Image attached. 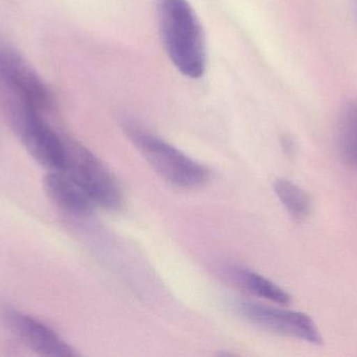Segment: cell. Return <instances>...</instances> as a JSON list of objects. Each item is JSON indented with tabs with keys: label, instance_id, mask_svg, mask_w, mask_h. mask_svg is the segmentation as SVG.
Masks as SVG:
<instances>
[{
	"label": "cell",
	"instance_id": "cell-6",
	"mask_svg": "<svg viewBox=\"0 0 357 357\" xmlns=\"http://www.w3.org/2000/svg\"><path fill=\"white\" fill-rule=\"evenodd\" d=\"M237 309L245 320L268 333L301 340L314 346L324 343L314 321L303 312L248 301L239 302Z\"/></svg>",
	"mask_w": 357,
	"mask_h": 357
},
{
	"label": "cell",
	"instance_id": "cell-8",
	"mask_svg": "<svg viewBox=\"0 0 357 357\" xmlns=\"http://www.w3.org/2000/svg\"><path fill=\"white\" fill-rule=\"evenodd\" d=\"M43 187L50 201L66 213L77 217H87L93 213V201L63 172L46 174Z\"/></svg>",
	"mask_w": 357,
	"mask_h": 357
},
{
	"label": "cell",
	"instance_id": "cell-11",
	"mask_svg": "<svg viewBox=\"0 0 357 357\" xmlns=\"http://www.w3.org/2000/svg\"><path fill=\"white\" fill-rule=\"evenodd\" d=\"M337 146L346 165L357 168V103L348 105L340 117Z\"/></svg>",
	"mask_w": 357,
	"mask_h": 357
},
{
	"label": "cell",
	"instance_id": "cell-4",
	"mask_svg": "<svg viewBox=\"0 0 357 357\" xmlns=\"http://www.w3.org/2000/svg\"><path fill=\"white\" fill-rule=\"evenodd\" d=\"M61 172L70 177L94 205L107 210L123 205V192L110 170L79 143L65 138V157Z\"/></svg>",
	"mask_w": 357,
	"mask_h": 357
},
{
	"label": "cell",
	"instance_id": "cell-3",
	"mask_svg": "<svg viewBox=\"0 0 357 357\" xmlns=\"http://www.w3.org/2000/svg\"><path fill=\"white\" fill-rule=\"evenodd\" d=\"M123 132L153 170L169 184L193 190L209 180L207 168L139 125L127 122L123 124Z\"/></svg>",
	"mask_w": 357,
	"mask_h": 357
},
{
	"label": "cell",
	"instance_id": "cell-12",
	"mask_svg": "<svg viewBox=\"0 0 357 357\" xmlns=\"http://www.w3.org/2000/svg\"><path fill=\"white\" fill-rule=\"evenodd\" d=\"M281 146H282L285 154L289 155V156L295 154L296 149H297V145H296L295 140L289 136H283L282 138H281Z\"/></svg>",
	"mask_w": 357,
	"mask_h": 357
},
{
	"label": "cell",
	"instance_id": "cell-9",
	"mask_svg": "<svg viewBox=\"0 0 357 357\" xmlns=\"http://www.w3.org/2000/svg\"><path fill=\"white\" fill-rule=\"evenodd\" d=\"M229 274L235 282L257 297L281 306H287L291 303V297L289 293L253 270L234 266L230 268Z\"/></svg>",
	"mask_w": 357,
	"mask_h": 357
},
{
	"label": "cell",
	"instance_id": "cell-5",
	"mask_svg": "<svg viewBox=\"0 0 357 357\" xmlns=\"http://www.w3.org/2000/svg\"><path fill=\"white\" fill-rule=\"evenodd\" d=\"M0 88L23 99L38 110L52 108V94L22 54L0 36Z\"/></svg>",
	"mask_w": 357,
	"mask_h": 357
},
{
	"label": "cell",
	"instance_id": "cell-2",
	"mask_svg": "<svg viewBox=\"0 0 357 357\" xmlns=\"http://www.w3.org/2000/svg\"><path fill=\"white\" fill-rule=\"evenodd\" d=\"M1 105L8 125L27 152L42 167L61 171L65 157V138L52 129L42 112L23 99L1 89Z\"/></svg>",
	"mask_w": 357,
	"mask_h": 357
},
{
	"label": "cell",
	"instance_id": "cell-7",
	"mask_svg": "<svg viewBox=\"0 0 357 357\" xmlns=\"http://www.w3.org/2000/svg\"><path fill=\"white\" fill-rule=\"evenodd\" d=\"M0 322L29 349L46 357H75L77 351L56 331L17 308L0 304Z\"/></svg>",
	"mask_w": 357,
	"mask_h": 357
},
{
	"label": "cell",
	"instance_id": "cell-1",
	"mask_svg": "<svg viewBox=\"0 0 357 357\" xmlns=\"http://www.w3.org/2000/svg\"><path fill=\"white\" fill-rule=\"evenodd\" d=\"M159 24L169 59L185 77L201 78L205 73L203 31L187 0H159Z\"/></svg>",
	"mask_w": 357,
	"mask_h": 357
},
{
	"label": "cell",
	"instance_id": "cell-10",
	"mask_svg": "<svg viewBox=\"0 0 357 357\" xmlns=\"http://www.w3.org/2000/svg\"><path fill=\"white\" fill-rule=\"evenodd\" d=\"M275 193L287 213L296 221H304L312 213V203L305 190L291 180L278 178L275 180Z\"/></svg>",
	"mask_w": 357,
	"mask_h": 357
}]
</instances>
